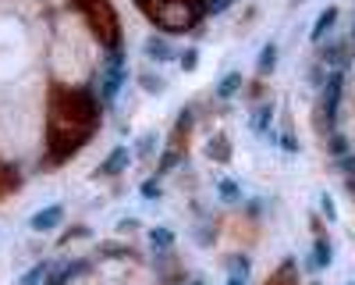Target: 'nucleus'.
I'll use <instances>...</instances> for the list:
<instances>
[{"label":"nucleus","instance_id":"nucleus-1","mask_svg":"<svg viewBox=\"0 0 355 285\" xmlns=\"http://www.w3.org/2000/svg\"><path fill=\"white\" fill-rule=\"evenodd\" d=\"M100 97L85 86H53L50 90V122H46V142L50 161L61 164L75 157L93 132L100 129Z\"/></svg>","mask_w":355,"mask_h":285},{"label":"nucleus","instance_id":"nucleus-2","mask_svg":"<svg viewBox=\"0 0 355 285\" xmlns=\"http://www.w3.org/2000/svg\"><path fill=\"white\" fill-rule=\"evenodd\" d=\"M139 8L167 36L189 33V28H196L202 22V15H206L202 0H139Z\"/></svg>","mask_w":355,"mask_h":285},{"label":"nucleus","instance_id":"nucleus-3","mask_svg":"<svg viewBox=\"0 0 355 285\" xmlns=\"http://www.w3.org/2000/svg\"><path fill=\"white\" fill-rule=\"evenodd\" d=\"M71 4L78 8V15L89 22V28L96 33V40L110 50L121 47V22H117L110 0H71Z\"/></svg>","mask_w":355,"mask_h":285},{"label":"nucleus","instance_id":"nucleus-4","mask_svg":"<svg viewBox=\"0 0 355 285\" xmlns=\"http://www.w3.org/2000/svg\"><path fill=\"white\" fill-rule=\"evenodd\" d=\"M128 82V68H125V57L121 54H110L107 57V65H103V72H100V104L103 107H110L114 100H117V93H121V86Z\"/></svg>","mask_w":355,"mask_h":285},{"label":"nucleus","instance_id":"nucleus-5","mask_svg":"<svg viewBox=\"0 0 355 285\" xmlns=\"http://www.w3.org/2000/svg\"><path fill=\"white\" fill-rule=\"evenodd\" d=\"M61 221H64V207L50 204V207H43V211H36L33 218H28V228H33V232H53Z\"/></svg>","mask_w":355,"mask_h":285},{"label":"nucleus","instance_id":"nucleus-6","mask_svg":"<svg viewBox=\"0 0 355 285\" xmlns=\"http://www.w3.org/2000/svg\"><path fill=\"white\" fill-rule=\"evenodd\" d=\"M142 54H146V61H153V65H167L174 61V47L164 40V36H150L142 43Z\"/></svg>","mask_w":355,"mask_h":285},{"label":"nucleus","instance_id":"nucleus-7","mask_svg":"<svg viewBox=\"0 0 355 285\" xmlns=\"http://www.w3.org/2000/svg\"><path fill=\"white\" fill-rule=\"evenodd\" d=\"M128 164H132V154H128V147H114V150L107 154V161L96 168V175H107V179H110V175H117V171H125Z\"/></svg>","mask_w":355,"mask_h":285},{"label":"nucleus","instance_id":"nucleus-8","mask_svg":"<svg viewBox=\"0 0 355 285\" xmlns=\"http://www.w3.org/2000/svg\"><path fill=\"white\" fill-rule=\"evenodd\" d=\"M334 22H338V8L320 11L316 22H313V43H323V40H327V36H331V28H334Z\"/></svg>","mask_w":355,"mask_h":285},{"label":"nucleus","instance_id":"nucleus-9","mask_svg":"<svg viewBox=\"0 0 355 285\" xmlns=\"http://www.w3.org/2000/svg\"><path fill=\"white\" fill-rule=\"evenodd\" d=\"M331 256H334V250H331V243L323 239V236H316V243H313V253H309V268H331Z\"/></svg>","mask_w":355,"mask_h":285},{"label":"nucleus","instance_id":"nucleus-10","mask_svg":"<svg viewBox=\"0 0 355 285\" xmlns=\"http://www.w3.org/2000/svg\"><path fill=\"white\" fill-rule=\"evenodd\" d=\"M50 271H53V264H50V261H40V264L28 268V271H25V275H21L15 285H43V282L50 278Z\"/></svg>","mask_w":355,"mask_h":285},{"label":"nucleus","instance_id":"nucleus-11","mask_svg":"<svg viewBox=\"0 0 355 285\" xmlns=\"http://www.w3.org/2000/svg\"><path fill=\"white\" fill-rule=\"evenodd\" d=\"M239 90H242V72H227V75L217 82V97H220V100H231Z\"/></svg>","mask_w":355,"mask_h":285},{"label":"nucleus","instance_id":"nucleus-12","mask_svg":"<svg viewBox=\"0 0 355 285\" xmlns=\"http://www.w3.org/2000/svg\"><path fill=\"white\" fill-rule=\"evenodd\" d=\"M224 285H249V261L242 256H234V264H231V271H227V282Z\"/></svg>","mask_w":355,"mask_h":285},{"label":"nucleus","instance_id":"nucleus-13","mask_svg":"<svg viewBox=\"0 0 355 285\" xmlns=\"http://www.w3.org/2000/svg\"><path fill=\"white\" fill-rule=\"evenodd\" d=\"M139 86L146 93H164L167 90V79L164 75H153V72H139Z\"/></svg>","mask_w":355,"mask_h":285},{"label":"nucleus","instance_id":"nucleus-14","mask_svg":"<svg viewBox=\"0 0 355 285\" xmlns=\"http://www.w3.org/2000/svg\"><path fill=\"white\" fill-rule=\"evenodd\" d=\"M150 243L157 246V250H171L174 246V232H171V228H150Z\"/></svg>","mask_w":355,"mask_h":285},{"label":"nucleus","instance_id":"nucleus-15","mask_svg":"<svg viewBox=\"0 0 355 285\" xmlns=\"http://www.w3.org/2000/svg\"><path fill=\"white\" fill-rule=\"evenodd\" d=\"M274 65H277V43H266L259 50V72H274Z\"/></svg>","mask_w":355,"mask_h":285},{"label":"nucleus","instance_id":"nucleus-16","mask_svg":"<svg viewBox=\"0 0 355 285\" xmlns=\"http://www.w3.org/2000/svg\"><path fill=\"white\" fill-rule=\"evenodd\" d=\"M274 122V107H256V114H252V129L256 132H266V125Z\"/></svg>","mask_w":355,"mask_h":285},{"label":"nucleus","instance_id":"nucleus-17","mask_svg":"<svg viewBox=\"0 0 355 285\" xmlns=\"http://www.w3.org/2000/svg\"><path fill=\"white\" fill-rule=\"evenodd\" d=\"M11 186H18V175H11L8 168H0V193H8Z\"/></svg>","mask_w":355,"mask_h":285},{"label":"nucleus","instance_id":"nucleus-18","mask_svg":"<svg viewBox=\"0 0 355 285\" xmlns=\"http://www.w3.org/2000/svg\"><path fill=\"white\" fill-rule=\"evenodd\" d=\"M196 61H199V50H185V54H182V68H185V72H192Z\"/></svg>","mask_w":355,"mask_h":285},{"label":"nucleus","instance_id":"nucleus-19","mask_svg":"<svg viewBox=\"0 0 355 285\" xmlns=\"http://www.w3.org/2000/svg\"><path fill=\"white\" fill-rule=\"evenodd\" d=\"M139 193H142L146 200H153V196H160V182H153V179H150V182H142V189H139Z\"/></svg>","mask_w":355,"mask_h":285},{"label":"nucleus","instance_id":"nucleus-20","mask_svg":"<svg viewBox=\"0 0 355 285\" xmlns=\"http://www.w3.org/2000/svg\"><path fill=\"white\" fill-rule=\"evenodd\" d=\"M320 211L327 214V221H334V218H338V211H334V204H331V196H320Z\"/></svg>","mask_w":355,"mask_h":285},{"label":"nucleus","instance_id":"nucleus-21","mask_svg":"<svg viewBox=\"0 0 355 285\" xmlns=\"http://www.w3.org/2000/svg\"><path fill=\"white\" fill-rule=\"evenodd\" d=\"M295 4H302V0H295Z\"/></svg>","mask_w":355,"mask_h":285},{"label":"nucleus","instance_id":"nucleus-22","mask_svg":"<svg viewBox=\"0 0 355 285\" xmlns=\"http://www.w3.org/2000/svg\"><path fill=\"white\" fill-rule=\"evenodd\" d=\"M348 285H355V282H348Z\"/></svg>","mask_w":355,"mask_h":285}]
</instances>
